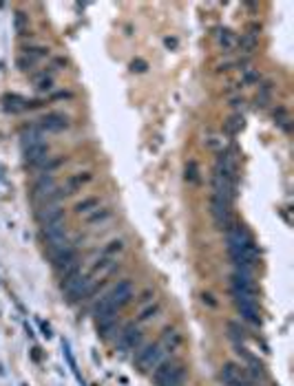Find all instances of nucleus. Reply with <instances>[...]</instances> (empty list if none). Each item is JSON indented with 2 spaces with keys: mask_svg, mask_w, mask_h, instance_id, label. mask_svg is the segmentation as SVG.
I'll list each match as a JSON object with an SVG mask.
<instances>
[{
  "mask_svg": "<svg viewBox=\"0 0 294 386\" xmlns=\"http://www.w3.org/2000/svg\"><path fill=\"white\" fill-rule=\"evenodd\" d=\"M42 236L47 238V243L51 245L53 249L67 243V230H65V225H62V223H53V225L42 228Z\"/></svg>",
  "mask_w": 294,
  "mask_h": 386,
  "instance_id": "nucleus-13",
  "label": "nucleus"
},
{
  "mask_svg": "<svg viewBox=\"0 0 294 386\" xmlns=\"http://www.w3.org/2000/svg\"><path fill=\"white\" fill-rule=\"evenodd\" d=\"M27 106H29V100H25V97H18V95L5 97V110L7 113H20V110H27Z\"/></svg>",
  "mask_w": 294,
  "mask_h": 386,
  "instance_id": "nucleus-20",
  "label": "nucleus"
},
{
  "mask_svg": "<svg viewBox=\"0 0 294 386\" xmlns=\"http://www.w3.org/2000/svg\"><path fill=\"white\" fill-rule=\"evenodd\" d=\"M36 216H38V223L42 228L53 225V223H62V219H65V208H60L58 203H55V206H42Z\"/></svg>",
  "mask_w": 294,
  "mask_h": 386,
  "instance_id": "nucleus-12",
  "label": "nucleus"
},
{
  "mask_svg": "<svg viewBox=\"0 0 294 386\" xmlns=\"http://www.w3.org/2000/svg\"><path fill=\"white\" fill-rule=\"evenodd\" d=\"M36 126L47 135V132H62V130H67L69 126H71V122H69V117L65 113H55V110H53V113H47L42 119H38Z\"/></svg>",
  "mask_w": 294,
  "mask_h": 386,
  "instance_id": "nucleus-8",
  "label": "nucleus"
},
{
  "mask_svg": "<svg viewBox=\"0 0 294 386\" xmlns=\"http://www.w3.org/2000/svg\"><path fill=\"white\" fill-rule=\"evenodd\" d=\"M201 300H204L208 307H217V300L213 298V293H204V296H201Z\"/></svg>",
  "mask_w": 294,
  "mask_h": 386,
  "instance_id": "nucleus-29",
  "label": "nucleus"
},
{
  "mask_svg": "<svg viewBox=\"0 0 294 386\" xmlns=\"http://www.w3.org/2000/svg\"><path fill=\"white\" fill-rule=\"evenodd\" d=\"M217 380L223 386H257V382L252 380L241 367H237L235 362L223 364L219 369V373H217Z\"/></svg>",
  "mask_w": 294,
  "mask_h": 386,
  "instance_id": "nucleus-5",
  "label": "nucleus"
},
{
  "mask_svg": "<svg viewBox=\"0 0 294 386\" xmlns=\"http://www.w3.org/2000/svg\"><path fill=\"white\" fill-rule=\"evenodd\" d=\"M159 311H162V303H151V305L142 307V311H139L135 325H142V322H151L153 318H157Z\"/></svg>",
  "mask_w": 294,
  "mask_h": 386,
  "instance_id": "nucleus-18",
  "label": "nucleus"
},
{
  "mask_svg": "<svg viewBox=\"0 0 294 386\" xmlns=\"http://www.w3.org/2000/svg\"><path fill=\"white\" fill-rule=\"evenodd\" d=\"M122 252H124V241L122 238H113V241H109L102 247L100 258H115L117 254H122Z\"/></svg>",
  "mask_w": 294,
  "mask_h": 386,
  "instance_id": "nucleus-19",
  "label": "nucleus"
},
{
  "mask_svg": "<svg viewBox=\"0 0 294 386\" xmlns=\"http://www.w3.org/2000/svg\"><path fill=\"white\" fill-rule=\"evenodd\" d=\"M228 238V252L230 258L235 263V271H243V274H252V269L257 267V245L252 241V236L248 234V230L243 225H233L226 232Z\"/></svg>",
  "mask_w": 294,
  "mask_h": 386,
  "instance_id": "nucleus-1",
  "label": "nucleus"
},
{
  "mask_svg": "<svg viewBox=\"0 0 294 386\" xmlns=\"http://www.w3.org/2000/svg\"><path fill=\"white\" fill-rule=\"evenodd\" d=\"M230 285H233V293H237V296L257 298V283L252 280V274L235 271L233 276H230Z\"/></svg>",
  "mask_w": 294,
  "mask_h": 386,
  "instance_id": "nucleus-7",
  "label": "nucleus"
},
{
  "mask_svg": "<svg viewBox=\"0 0 294 386\" xmlns=\"http://www.w3.org/2000/svg\"><path fill=\"white\" fill-rule=\"evenodd\" d=\"M153 296H155V293H153V289H144L142 293H139L137 303H139V305H142V307H144V305H149V303H151V300H153Z\"/></svg>",
  "mask_w": 294,
  "mask_h": 386,
  "instance_id": "nucleus-27",
  "label": "nucleus"
},
{
  "mask_svg": "<svg viewBox=\"0 0 294 386\" xmlns=\"http://www.w3.org/2000/svg\"><path fill=\"white\" fill-rule=\"evenodd\" d=\"M164 355H166V351L159 347V342H153V345H144V347H139L135 351V367L142 371V373H146V371H153L157 367L159 362L164 360Z\"/></svg>",
  "mask_w": 294,
  "mask_h": 386,
  "instance_id": "nucleus-4",
  "label": "nucleus"
},
{
  "mask_svg": "<svg viewBox=\"0 0 294 386\" xmlns=\"http://www.w3.org/2000/svg\"><path fill=\"white\" fill-rule=\"evenodd\" d=\"M237 49H239L241 53H252L257 49V40L255 36H241V38H237Z\"/></svg>",
  "mask_w": 294,
  "mask_h": 386,
  "instance_id": "nucleus-23",
  "label": "nucleus"
},
{
  "mask_svg": "<svg viewBox=\"0 0 294 386\" xmlns=\"http://www.w3.org/2000/svg\"><path fill=\"white\" fill-rule=\"evenodd\" d=\"M49 152H51V146H49L47 142L45 144H36V146H27L25 148V161L29 166L42 168L47 164V159H49Z\"/></svg>",
  "mask_w": 294,
  "mask_h": 386,
  "instance_id": "nucleus-11",
  "label": "nucleus"
},
{
  "mask_svg": "<svg viewBox=\"0 0 294 386\" xmlns=\"http://www.w3.org/2000/svg\"><path fill=\"white\" fill-rule=\"evenodd\" d=\"M217 40H219V44L226 49V51H233V49L237 47V36L230 29H221L219 36H217Z\"/></svg>",
  "mask_w": 294,
  "mask_h": 386,
  "instance_id": "nucleus-22",
  "label": "nucleus"
},
{
  "mask_svg": "<svg viewBox=\"0 0 294 386\" xmlns=\"http://www.w3.org/2000/svg\"><path fill=\"white\" fill-rule=\"evenodd\" d=\"M75 258H78V249H75V245H71V243H65L51 252V263H53L55 271L62 269L69 263H73Z\"/></svg>",
  "mask_w": 294,
  "mask_h": 386,
  "instance_id": "nucleus-10",
  "label": "nucleus"
},
{
  "mask_svg": "<svg viewBox=\"0 0 294 386\" xmlns=\"http://www.w3.org/2000/svg\"><path fill=\"white\" fill-rule=\"evenodd\" d=\"M23 146L27 148V146H36V144H45V132H42L36 124L27 126V128L23 130Z\"/></svg>",
  "mask_w": 294,
  "mask_h": 386,
  "instance_id": "nucleus-16",
  "label": "nucleus"
},
{
  "mask_svg": "<svg viewBox=\"0 0 294 386\" xmlns=\"http://www.w3.org/2000/svg\"><path fill=\"white\" fill-rule=\"evenodd\" d=\"M159 347H162L164 351H168V353L177 351L181 347V333L177 331V329H166V331L162 333V340H159Z\"/></svg>",
  "mask_w": 294,
  "mask_h": 386,
  "instance_id": "nucleus-14",
  "label": "nucleus"
},
{
  "mask_svg": "<svg viewBox=\"0 0 294 386\" xmlns=\"http://www.w3.org/2000/svg\"><path fill=\"white\" fill-rule=\"evenodd\" d=\"M71 93H67V90H58V93H51V97L49 100H71Z\"/></svg>",
  "mask_w": 294,
  "mask_h": 386,
  "instance_id": "nucleus-28",
  "label": "nucleus"
},
{
  "mask_svg": "<svg viewBox=\"0 0 294 386\" xmlns=\"http://www.w3.org/2000/svg\"><path fill=\"white\" fill-rule=\"evenodd\" d=\"M186 179L193 181V184H197L199 177H197V166H195V161H191V164L186 166Z\"/></svg>",
  "mask_w": 294,
  "mask_h": 386,
  "instance_id": "nucleus-26",
  "label": "nucleus"
},
{
  "mask_svg": "<svg viewBox=\"0 0 294 386\" xmlns=\"http://www.w3.org/2000/svg\"><path fill=\"white\" fill-rule=\"evenodd\" d=\"M153 380L157 386H184L186 367L177 360H162L153 369Z\"/></svg>",
  "mask_w": 294,
  "mask_h": 386,
  "instance_id": "nucleus-3",
  "label": "nucleus"
},
{
  "mask_svg": "<svg viewBox=\"0 0 294 386\" xmlns=\"http://www.w3.org/2000/svg\"><path fill=\"white\" fill-rule=\"evenodd\" d=\"M117 331H120V322H117V318L97 322V333H100L102 338H111V335L117 333Z\"/></svg>",
  "mask_w": 294,
  "mask_h": 386,
  "instance_id": "nucleus-21",
  "label": "nucleus"
},
{
  "mask_svg": "<svg viewBox=\"0 0 294 386\" xmlns=\"http://www.w3.org/2000/svg\"><path fill=\"white\" fill-rule=\"evenodd\" d=\"M246 82H248V84H250V82H259V75H257L255 71H248V73H246Z\"/></svg>",
  "mask_w": 294,
  "mask_h": 386,
  "instance_id": "nucleus-30",
  "label": "nucleus"
},
{
  "mask_svg": "<svg viewBox=\"0 0 294 386\" xmlns=\"http://www.w3.org/2000/svg\"><path fill=\"white\" fill-rule=\"evenodd\" d=\"M241 128H243V117L241 115H233L226 122V135H230V137H235Z\"/></svg>",
  "mask_w": 294,
  "mask_h": 386,
  "instance_id": "nucleus-24",
  "label": "nucleus"
},
{
  "mask_svg": "<svg viewBox=\"0 0 294 386\" xmlns=\"http://www.w3.org/2000/svg\"><path fill=\"white\" fill-rule=\"evenodd\" d=\"M45 58H49V47H31V49H25L18 58V69L20 71H29L42 62Z\"/></svg>",
  "mask_w": 294,
  "mask_h": 386,
  "instance_id": "nucleus-9",
  "label": "nucleus"
},
{
  "mask_svg": "<svg viewBox=\"0 0 294 386\" xmlns=\"http://www.w3.org/2000/svg\"><path fill=\"white\" fill-rule=\"evenodd\" d=\"M111 219H113V210L100 206L97 210H93L91 214L84 216V223H87V225H104V223L111 221Z\"/></svg>",
  "mask_w": 294,
  "mask_h": 386,
  "instance_id": "nucleus-15",
  "label": "nucleus"
},
{
  "mask_svg": "<svg viewBox=\"0 0 294 386\" xmlns=\"http://www.w3.org/2000/svg\"><path fill=\"white\" fill-rule=\"evenodd\" d=\"M133 300V280L131 278H122L113 289L107 291L104 296L97 300L95 307H93V318L95 322H102V320H111V318H117V311L122 307H126Z\"/></svg>",
  "mask_w": 294,
  "mask_h": 386,
  "instance_id": "nucleus-2",
  "label": "nucleus"
},
{
  "mask_svg": "<svg viewBox=\"0 0 294 386\" xmlns=\"http://www.w3.org/2000/svg\"><path fill=\"white\" fill-rule=\"evenodd\" d=\"M100 206H102L100 196H87V199H82V201L75 203V214H80V216L84 214V216H87V214H91L93 210H97Z\"/></svg>",
  "mask_w": 294,
  "mask_h": 386,
  "instance_id": "nucleus-17",
  "label": "nucleus"
},
{
  "mask_svg": "<svg viewBox=\"0 0 294 386\" xmlns=\"http://www.w3.org/2000/svg\"><path fill=\"white\" fill-rule=\"evenodd\" d=\"M228 331H230V338L235 340V345H241L246 340V331L239 327V322H228Z\"/></svg>",
  "mask_w": 294,
  "mask_h": 386,
  "instance_id": "nucleus-25",
  "label": "nucleus"
},
{
  "mask_svg": "<svg viewBox=\"0 0 294 386\" xmlns=\"http://www.w3.org/2000/svg\"><path fill=\"white\" fill-rule=\"evenodd\" d=\"M144 342V333L137 329L135 322H126V325L117 331V338H115V345L117 351L122 353H129V351H137Z\"/></svg>",
  "mask_w": 294,
  "mask_h": 386,
  "instance_id": "nucleus-6",
  "label": "nucleus"
}]
</instances>
